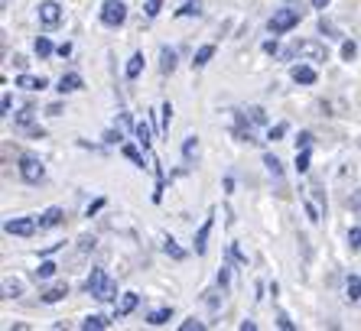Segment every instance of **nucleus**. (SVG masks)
I'll list each match as a JSON object with an SVG mask.
<instances>
[{
  "label": "nucleus",
  "mask_w": 361,
  "mask_h": 331,
  "mask_svg": "<svg viewBox=\"0 0 361 331\" xmlns=\"http://www.w3.org/2000/svg\"><path fill=\"white\" fill-rule=\"evenodd\" d=\"M160 114H163L160 127H163V130H169V120H173V104H169V101H166V104H163V111H160Z\"/></svg>",
  "instance_id": "obj_30"
},
{
  "label": "nucleus",
  "mask_w": 361,
  "mask_h": 331,
  "mask_svg": "<svg viewBox=\"0 0 361 331\" xmlns=\"http://www.w3.org/2000/svg\"><path fill=\"white\" fill-rule=\"evenodd\" d=\"M94 247V237H82V250H92Z\"/></svg>",
  "instance_id": "obj_44"
},
{
  "label": "nucleus",
  "mask_w": 361,
  "mask_h": 331,
  "mask_svg": "<svg viewBox=\"0 0 361 331\" xmlns=\"http://www.w3.org/2000/svg\"><path fill=\"white\" fill-rule=\"evenodd\" d=\"M46 78H36V75H20L17 78V88H26V92H42L46 88Z\"/></svg>",
  "instance_id": "obj_12"
},
{
  "label": "nucleus",
  "mask_w": 361,
  "mask_h": 331,
  "mask_svg": "<svg viewBox=\"0 0 361 331\" xmlns=\"http://www.w3.org/2000/svg\"><path fill=\"white\" fill-rule=\"evenodd\" d=\"M290 75H293L296 85H316V78H319L312 65H293V68H290Z\"/></svg>",
  "instance_id": "obj_9"
},
{
  "label": "nucleus",
  "mask_w": 361,
  "mask_h": 331,
  "mask_svg": "<svg viewBox=\"0 0 361 331\" xmlns=\"http://www.w3.org/2000/svg\"><path fill=\"white\" fill-rule=\"evenodd\" d=\"M36 221H39V231L59 227V224H62V208H46V211H42V215L36 218Z\"/></svg>",
  "instance_id": "obj_8"
},
{
  "label": "nucleus",
  "mask_w": 361,
  "mask_h": 331,
  "mask_svg": "<svg viewBox=\"0 0 361 331\" xmlns=\"http://www.w3.org/2000/svg\"><path fill=\"white\" fill-rule=\"evenodd\" d=\"M140 72H143V52H134L130 62H127V78H137Z\"/></svg>",
  "instance_id": "obj_18"
},
{
  "label": "nucleus",
  "mask_w": 361,
  "mask_h": 331,
  "mask_svg": "<svg viewBox=\"0 0 361 331\" xmlns=\"http://www.w3.org/2000/svg\"><path fill=\"white\" fill-rule=\"evenodd\" d=\"M310 143H312V133H300V140H296V146L310 149Z\"/></svg>",
  "instance_id": "obj_40"
},
{
  "label": "nucleus",
  "mask_w": 361,
  "mask_h": 331,
  "mask_svg": "<svg viewBox=\"0 0 361 331\" xmlns=\"http://www.w3.org/2000/svg\"><path fill=\"white\" fill-rule=\"evenodd\" d=\"M82 328L85 331H104V328H111V318L108 315H88L82 322Z\"/></svg>",
  "instance_id": "obj_14"
},
{
  "label": "nucleus",
  "mask_w": 361,
  "mask_h": 331,
  "mask_svg": "<svg viewBox=\"0 0 361 331\" xmlns=\"http://www.w3.org/2000/svg\"><path fill=\"white\" fill-rule=\"evenodd\" d=\"M137 140L143 143V149H150V127L147 124H137Z\"/></svg>",
  "instance_id": "obj_27"
},
{
  "label": "nucleus",
  "mask_w": 361,
  "mask_h": 331,
  "mask_svg": "<svg viewBox=\"0 0 361 331\" xmlns=\"http://www.w3.org/2000/svg\"><path fill=\"white\" fill-rule=\"evenodd\" d=\"M296 23H300V10H290V7H286V10H277V13L270 17L267 30L274 36H283V33H290Z\"/></svg>",
  "instance_id": "obj_3"
},
{
  "label": "nucleus",
  "mask_w": 361,
  "mask_h": 331,
  "mask_svg": "<svg viewBox=\"0 0 361 331\" xmlns=\"http://www.w3.org/2000/svg\"><path fill=\"white\" fill-rule=\"evenodd\" d=\"M173 68H176V52L163 49V72H173Z\"/></svg>",
  "instance_id": "obj_26"
},
{
  "label": "nucleus",
  "mask_w": 361,
  "mask_h": 331,
  "mask_svg": "<svg viewBox=\"0 0 361 331\" xmlns=\"http://www.w3.org/2000/svg\"><path fill=\"white\" fill-rule=\"evenodd\" d=\"M277 325H280V328H283V331H293V322H290V318H286L283 312L277 315Z\"/></svg>",
  "instance_id": "obj_38"
},
{
  "label": "nucleus",
  "mask_w": 361,
  "mask_h": 331,
  "mask_svg": "<svg viewBox=\"0 0 361 331\" xmlns=\"http://www.w3.org/2000/svg\"><path fill=\"white\" fill-rule=\"evenodd\" d=\"M33 52H36V56H39V58H46V56H49V52H52V42L46 39V36H39V39L33 42Z\"/></svg>",
  "instance_id": "obj_23"
},
{
  "label": "nucleus",
  "mask_w": 361,
  "mask_h": 331,
  "mask_svg": "<svg viewBox=\"0 0 361 331\" xmlns=\"http://www.w3.org/2000/svg\"><path fill=\"white\" fill-rule=\"evenodd\" d=\"M82 75H75V72H68V75H62L59 78V92L62 94H72V92H78V88H82Z\"/></svg>",
  "instance_id": "obj_10"
},
{
  "label": "nucleus",
  "mask_w": 361,
  "mask_h": 331,
  "mask_svg": "<svg viewBox=\"0 0 361 331\" xmlns=\"http://www.w3.org/2000/svg\"><path fill=\"white\" fill-rule=\"evenodd\" d=\"M355 52H358V49H355V42H342V58H345V62H352Z\"/></svg>",
  "instance_id": "obj_34"
},
{
  "label": "nucleus",
  "mask_w": 361,
  "mask_h": 331,
  "mask_svg": "<svg viewBox=\"0 0 361 331\" xmlns=\"http://www.w3.org/2000/svg\"><path fill=\"white\" fill-rule=\"evenodd\" d=\"M124 20H127V7L121 0H104V4H101V23L104 26L114 30V26H121Z\"/></svg>",
  "instance_id": "obj_5"
},
{
  "label": "nucleus",
  "mask_w": 361,
  "mask_h": 331,
  "mask_svg": "<svg viewBox=\"0 0 361 331\" xmlns=\"http://www.w3.org/2000/svg\"><path fill=\"white\" fill-rule=\"evenodd\" d=\"M345 296H348V302H358L361 299V280L358 276H348V282H345Z\"/></svg>",
  "instance_id": "obj_16"
},
{
  "label": "nucleus",
  "mask_w": 361,
  "mask_h": 331,
  "mask_svg": "<svg viewBox=\"0 0 361 331\" xmlns=\"http://www.w3.org/2000/svg\"><path fill=\"white\" fill-rule=\"evenodd\" d=\"M4 231L17 234V237H33V234L39 231V221H36V218H10V221L4 224Z\"/></svg>",
  "instance_id": "obj_7"
},
{
  "label": "nucleus",
  "mask_w": 361,
  "mask_h": 331,
  "mask_svg": "<svg viewBox=\"0 0 361 331\" xmlns=\"http://www.w3.org/2000/svg\"><path fill=\"white\" fill-rule=\"evenodd\" d=\"M68 296V282H56V286H49V289L42 292V302L46 306H52V302H59V299Z\"/></svg>",
  "instance_id": "obj_11"
},
{
  "label": "nucleus",
  "mask_w": 361,
  "mask_h": 331,
  "mask_svg": "<svg viewBox=\"0 0 361 331\" xmlns=\"http://www.w3.org/2000/svg\"><path fill=\"white\" fill-rule=\"evenodd\" d=\"M348 244H352V250H361V227H352V231H348Z\"/></svg>",
  "instance_id": "obj_32"
},
{
  "label": "nucleus",
  "mask_w": 361,
  "mask_h": 331,
  "mask_svg": "<svg viewBox=\"0 0 361 331\" xmlns=\"http://www.w3.org/2000/svg\"><path fill=\"white\" fill-rule=\"evenodd\" d=\"M163 247H166V254H169L173 260H185V250H183V247H176V240H173V237L163 240Z\"/></svg>",
  "instance_id": "obj_22"
},
{
  "label": "nucleus",
  "mask_w": 361,
  "mask_h": 331,
  "mask_svg": "<svg viewBox=\"0 0 361 331\" xmlns=\"http://www.w3.org/2000/svg\"><path fill=\"white\" fill-rule=\"evenodd\" d=\"M56 52H59V56L66 58V56H72V46H68V42H62V46H59V49H56Z\"/></svg>",
  "instance_id": "obj_43"
},
{
  "label": "nucleus",
  "mask_w": 361,
  "mask_h": 331,
  "mask_svg": "<svg viewBox=\"0 0 361 331\" xmlns=\"http://www.w3.org/2000/svg\"><path fill=\"white\" fill-rule=\"evenodd\" d=\"M30 120H33V111L26 108V111H23V114H20V117H17V124H20V127H26V124H30Z\"/></svg>",
  "instance_id": "obj_39"
},
{
  "label": "nucleus",
  "mask_w": 361,
  "mask_h": 331,
  "mask_svg": "<svg viewBox=\"0 0 361 331\" xmlns=\"http://www.w3.org/2000/svg\"><path fill=\"white\" fill-rule=\"evenodd\" d=\"M228 280H231V273H228V266H221L219 270V286H228Z\"/></svg>",
  "instance_id": "obj_41"
},
{
  "label": "nucleus",
  "mask_w": 361,
  "mask_h": 331,
  "mask_svg": "<svg viewBox=\"0 0 361 331\" xmlns=\"http://www.w3.org/2000/svg\"><path fill=\"white\" fill-rule=\"evenodd\" d=\"M85 289H88V296L98 299V302H114L118 299V282L111 280L104 270H92V276L85 280Z\"/></svg>",
  "instance_id": "obj_1"
},
{
  "label": "nucleus",
  "mask_w": 361,
  "mask_h": 331,
  "mask_svg": "<svg viewBox=\"0 0 361 331\" xmlns=\"http://www.w3.org/2000/svg\"><path fill=\"white\" fill-rule=\"evenodd\" d=\"M20 179L30 185H39L42 179H46V166H42L36 156H23L20 159Z\"/></svg>",
  "instance_id": "obj_4"
},
{
  "label": "nucleus",
  "mask_w": 361,
  "mask_h": 331,
  "mask_svg": "<svg viewBox=\"0 0 361 331\" xmlns=\"http://www.w3.org/2000/svg\"><path fill=\"white\" fill-rule=\"evenodd\" d=\"M160 7H163V0H147V7H143V13H147V17H157V13H160Z\"/></svg>",
  "instance_id": "obj_29"
},
{
  "label": "nucleus",
  "mask_w": 361,
  "mask_h": 331,
  "mask_svg": "<svg viewBox=\"0 0 361 331\" xmlns=\"http://www.w3.org/2000/svg\"><path fill=\"white\" fill-rule=\"evenodd\" d=\"M264 52H270V56H277V39H267V42H264Z\"/></svg>",
  "instance_id": "obj_42"
},
{
  "label": "nucleus",
  "mask_w": 361,
  "mask_h": 331,
  "mask_svg": "<svg viewBox=\"0 0 361 331\" xmlns=\"http://www.w3.org/2000/svg\"><path fill=\"white\" fill-rule=\"evenodd\" d=\"M348 208H361V192L355 195V199H348Z\"/></svg>",
  "instance_id": "obj_46"
},
{
  "label": "nucleus",
  "mask_w": 361,
  "mask_h": 331,
  "mask_svg": "<svg viewBox=\"0 0 361 331\" xmlns=\"http://www.w3.org/2000/svg\"><path fill=\"white\" fill-rule=\"evenodd\" d=\"M286 58H302V62L319 65V62H329V49L316 39H302V42H293V46L286 49Z\"/></svg>",
  "instance_id": "obj_2"
},
{
  "label": "nucleus",
  "mask_w": 361,
  "mask_h": 331,
  "mask_svg": "<svg viewBox=\"0 0 361 331\" xmlns=\"http://www.w3.org/2000/svg\"><path fill=\"white\" fill-rule=\"evenodd\" d=\"M169 318H173V308H157V312L147 315V322L150 325H166Z\"/></svg>",
  "instance_id": "obj_21"
},
{
  "label": "nucleus",
  "mask_w": 361,
  "mask_h": 331,
  "mask_svg": "<svg viewBox=\"0 0 361 331\" xmlns=\"http://www.w3.org/2000/svg\"><path fill=\"white\" fill-rule=\"evenodd\" d=\"M124 156L130 159V163H137V166H140V169H143V156H140V153H137V146H124Z\"/></svg>",
  "instance_id": "obj_31"
},
{
  "label": "nucleus",
  "mask_w": 361,
  "mask_h": 331,
  "mask_svg": "<svg viewBox=\"0 0 361 331\" xmlns=\"http://www.w3.org/2000/svg\"><path fill=\"white\" fill-rule=\"evenodd\" d=\"M195 153H199V137H189V140H185V146H183V156L192 159Z\"/></svg>",
  "instance_id": "obj_25"
},
{
  "label": "nucleus",
  "mask_w": 361,
  "mask_h": 331,
  "mask_svg": "<svg viewBox=\"0 0 361 331\" xmlns=\"http://www.w3.org/2000/svg\"><path fill=\"white\" fill-rule=\"evenodd\" d=\"M306 169H310V149L296 153V173H306Z\"/></svg>",
  "instance_id": "obj_28"
},
{
  "label": "nucleus",
  "mask_w": 361,
  "mask_h": 331,
  "mask_svg": "<svg viewBox=\"0 0 361 331\" xmlns=\"http://www.w3.org/2000/svg\"><path fill=\"white\" fill-rule=\"evenodd\" d=\"M215 56V46H202L199 52H195V58H192V65L195 68H202V65H209V58Z\"/></svg>",
  "instance_id": "obj_20"
},
{
  "label": "nucleus",
  "mask_w": 361,
  "mask_h": 331,
  "mask_svg": "<svg viewBox=\"0 0 361 331\" xmlns=\"http://www.w3.org/2000/svg\"><path fill=\"white\" fill-rule=\"evenodd\" d=\"M310 4H312L316 10H326V7H329V0H310Z\"/></svg>",
  "instance_id": "obj_45"
},
{
  "label": "nucleus",
  "mask_w": 361,
  "mask_h": 331,
  "mask_svg": "<svg viewBox=\"0 0 361 331\" xmlns=\"http://www.w3.org/2000/svg\"><path fill=\"white\" fill-rule=\"evenodd\" d=\"M209 231H212V218L202 224V231L195 234V254H205V240H209Z\"/></svg>",
  "instance_id": "obj_19"
},
{
  "label": "nucleus",
  "mask_w": 361,
  "mask_h": 331,
  "mask_svg": "<svg viewBox=\"0 0 361 331\" xmlns=\"http://www.w3.org/2000/svg\"><path fill=\"white\" fill-rule=\"evenodd\" d=\"M199 13H202V4H199V0H185L183 7L176 10V17H199Z\"/></svg>",
  "instance_id": "obj_17"
},
{
  "label": "nucleus",
  "mask_w": 361,
  "mask_h": 331,
  "mask_svg": "<svg viewBox=\"0 0 361 331\" xmlns=\"http://www.w3.org/2000/svg\"><path fill=\"white\" fill-rule=\"evenodd\" d=\"M137 302H140L137 292H124V296H121V306H118V318H127V315L137 308Z\"/></svg>",
  "instance_id": "obj_13"
},
{
  "label": "nucleus",
  "mask_w": 361,
  "mask_h": 331,
  "mask_svg": "<svg viewBox=\"0 0 361 331\" xmlns=\"http://www.w3.org/2000/svg\"><path fill=\"white\" fill-rule=\"evenodd\" d=\"M264 166H267L274 175H280V159L277 156H270V153H267V156H264Z\"/></svg>",
  "instance_id": "obj_33"
},
{
  "label": "nucleus",
  "mask_w": 361,
  "mask_h": 331,
  "mask_svg": "<svg viewBox=\"0 0 361 331\" xmlns=\"http://www.w3.org/2000/svg\"><path fill=\"white\" fill-rule=\"evenodd\" d=\"M247 114H251V124H264V120H267L261 108H251V111H247Z\"/></svg>",
  "instance_id": "obj_36"
},
{
  "label": "nucleus",
  "mask_w": 361,
  "mask_h": 331,
  "mask_svg": "<svg viewBox=\"0 0 361 331\" xmlns=\"http://www.w3.org/2000/svg\"><path fill=\"white\" fill-rule=\"evenodd\" d=\"M36 13H39V23L46 26V30H56V26L62 23V7L56 0H42L39 7H36Z\"/></svg>",
  "instance_id": "obj_6"
},
{
  "label": "nucleus",
  "mask_w": 361,
  "mask_h": 331,
  "mask_svg": "<svg viewBox=\"0 0 361 331\" xmlns=\"http://www.w3.org/2000/svg\"><path fill=\"white\" fill-rule=\"evenodd\" d=\"M286 133V127L283 124H277V127H270V133H267V140H280V137H283Z\"/></svg>",
  "instance_id": "obj_37"
},
{
  "label": "nucleus",
  "mask_w": 361,
  "mask_h": 331,
  "mask_svg": "<svg viewBox=\"0 0 361 331\" xmlns=\"http://www.w3.org/2000/svg\"><path fill=\"white\" fill-rule=\"evenodd\" d=\"M56 270H59V266L46 260V263H39V270H36V280H49V276L56 273Z\"/></svg>",
  "instance_id": "obj_24"
},
{
  "label": "nucleus",
  "mask_w": 361,
  "mask_h": 331,
  "mask_svg": "<svg viewBox=\"0 0 361 331\" xmlns=\"http://www.w3.org/2000/svg\"><path fill=\"white\" fill-rule=\"evenodd\" d=\"M4 296H7V299H20V296H23V282L13 280V276H7V280H4Z\"/></svg>",
  "instance_id": "obj_15"
},
{
  "label": "nucleus",
  "mask_w": 361,
  "mask_h": 331,
  "mask_svg": "<svg viewBox=\"0 0 361 331\" xmlns=\"http://www.w3.org/2000/svg\"><path fill=\"white\" fill-rule=\"evenodd\" d=\"M202 328H205V325H202V322H195V318H189V322H183V325H179V331H202Z\"/></svg>",
  "instance_id": "obj_35"
}]
</instances>
